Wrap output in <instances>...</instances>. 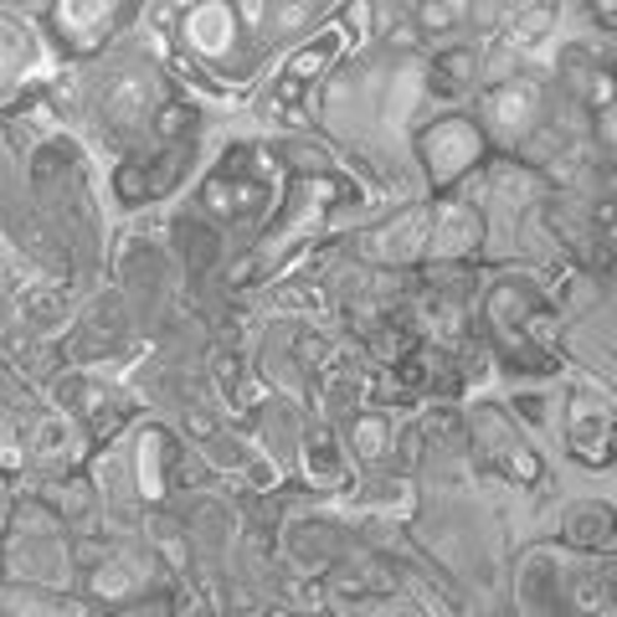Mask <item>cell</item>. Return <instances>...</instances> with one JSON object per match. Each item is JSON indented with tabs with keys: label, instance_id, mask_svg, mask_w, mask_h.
<instances>
[{
	"label": "cell",
	"instance_id": "obj_1",
	"mask_svg": "<svg viewBox=\"0 0 617 617\" xmlns=\"http://www.w3.org/2000/svg\"><path fill=\"white\" fill-rule=\"evenodd\" d=\"M607 412L597 406H571V443L587 463H607Z\"/></svg>",
	"mask_w": 617,
	"mask_h": 617
}]
</instances>
